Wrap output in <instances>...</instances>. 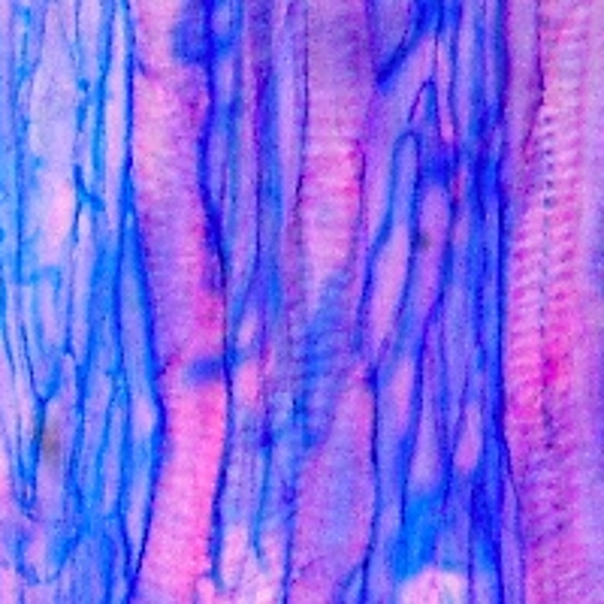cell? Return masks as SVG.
Instances as JSON below:
<instances>
[{
	"instance_id": "1",
	"label": "cell",
	"mask_w": 604,
	"mask_h": 604,
	"mask_svg": "<svg viewBox=\"0 0 604 604\" xmlns=\"http://www.w3.org/2000/svg\"><path fill=\"white\" fill-rule=\"evenodd\" d=\"M37 444H39V453L46 456L52 465H58L61 462V435H58V429L55 426H43L37 432Z\"/></svg>"
}]
</instances>
